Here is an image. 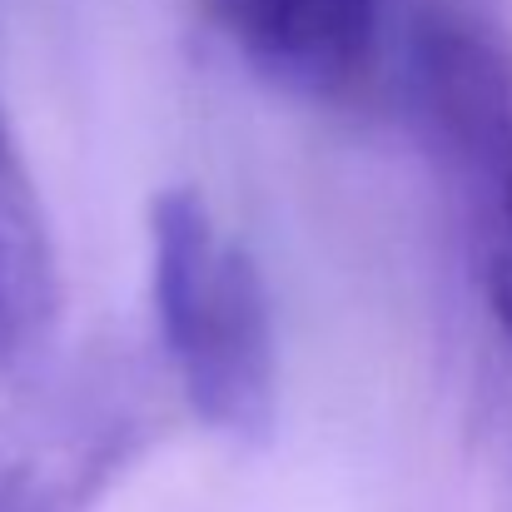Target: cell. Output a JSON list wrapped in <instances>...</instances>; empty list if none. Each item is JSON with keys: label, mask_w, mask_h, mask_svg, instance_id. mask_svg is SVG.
<instances>
[{"label": "cell", "mask_w": 512, "mask_h": 512, "mask_svg": "<svg viewBox=\"0 0 512 512\" xmlns=\"http://www.w3.org/2000/svg\"><path fill=\"white\" fill-rule=\"evenodd\" d=\"M199 10L269 85L339 100L373 65L383 0H199Z\"/></svg>", "instance_id": "4"}, {"label": "cell", "mask_w": 512, "mask_h": 512, "mask_svg": "<svg viewBox=\"0 0 512 512\" xmlns=\"http://www.w3.org/2000/svg\"><path fill=\"white\" fill-rule=\"evenodd\" d=\"M408 105L483 314L512 343V30L493 0H413Z\"/></svg>", "instance_id": "1"}, {"label": "cell", "mask_w": 512, "mask_h": 512, "mask_svg": "<svg viewBox=\"0 0 512 512\" xmlns=\"http://www.w3.org/2000/svg\"><path fill=\"white\" fill-rule=\"evenodd\" d=\"M150 294L179 403L224 438L264 443L279 418L269 284L199 189H165L150 204Z\"/></svg>", "instance_id": "2"}, {"label": "cell", "mask_w": 512, "mask_h": 512, "mask_svg": "<svg viewBox=\"0 0 512 512\" xmlns=\"http://www.w3.org/2000/svg\"><path fill=\"white\" fill-rule=\"evenodd\" d=\"M55 309L60 279L50 224L0 105V373H20L40 358Z\"/></svg>", "instance_id": "5"}, {"label": "cell", "mask_w": 512, "mask_h": 512, "mask_svg": "<svg viewBox=\"0 0 512 512\" xmlns=\"http://www.w3.org/2000/svg\"><path fill=\"white\" fill-rule=\"evenodd\" d=\"M170 423V378L130 348H85L0 403V512H95Z\"/></svg>", "instance_id": "3"}]
</instances>
